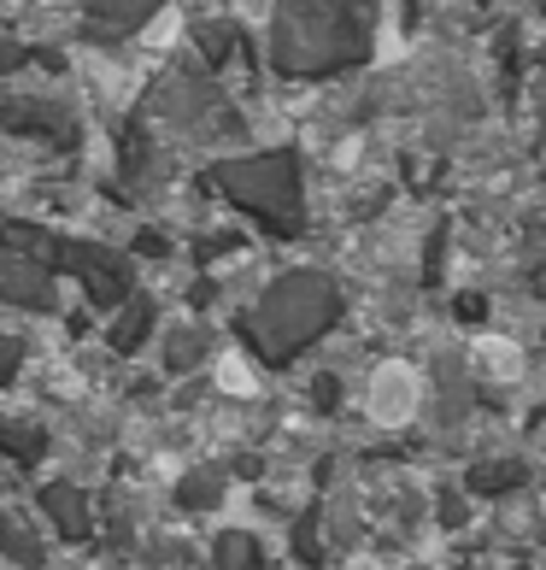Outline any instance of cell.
Returning a JSON list of instances; mask_svg holds the SVG:
<instances>
[{
    "label": "cell",
    "mask_w": 546,
    "mask_h": 570,
    "mask_svg": "<svg viewBox=\"0 0 546 570\" xmlns=\"http://www.w3.org/2000/svg\"><path fill=\"white\" fill-rule=\"evenodd\" d=\"M218 564H224V570H265V553H259L247 535H224V541H218Z\"/></svg>",
    "instance_id": "cell-1"
}]
</instances>
